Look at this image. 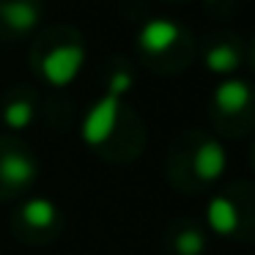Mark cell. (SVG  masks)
I'll list each match as a JSON object with an SVG mask.
<instances>
[{"label": "cell", "instance_id": "1", "mask_svg": "<svg viewBox=\"0 0 255 255\" xmlns=\"http://www.w3.org/2000/svg\"><path fill=\"white\" fill-rule=\"evenodd\" d=\"M85 61V50L80 41H58L41 55V74L50 85H69L80 74Z\"/></svg>", "mask_w": 255, "mask_h": 255}, {"label": "cell", "instance_id": "2", "mask_svg": "<svg viewBox=\"0 0 255 255\" xmlns=\"http://www.w3.org/2000/svg\"><path fill=\"white\" fill-rule=\"evenodd\" d=\"M118 116H121V99L107 94L88 110L83 121V140L88 145H102L110 140V134L118 127Z\"/></svg>", "mask_w": 255, "mask_h": 255}, {"label": "cell", "instance_id": "3", "mask_svg": "<svg viewBox=\"0 0 255 255\" xmlns=\"http://www.w3.org/2000/svg\"><path fill=\"white\" fill-rule=\"evenodd\" d=\"M181 39H184V30L176 22H170V19H148L137 33L140 50L151 58L167 55L173 47L181 44Z\"/></svg>", "mask_w": 255, "mask_h": 255}, {"label": "cell", "instance_id": "4", "mask_svg": "<svg viewBox=\"0 0 255 255\" xmlns=\"http://www.w3.org/2000/svg\"><path fill=\"white\" fill-rule=\"evenodd\" d=\"M41 6L39 0H0V25L14 36L30 33L39 25Z\"/></svg>", "mask_w": 255, "mask_h": 255}, {"label": "cell", "instance_id": "5", "mask_svg": "<svg viewBox=\"0 0 255 255\" xmlns=\"http://www.w3.org/2000/svg\"><path fill=\"white\" fill-rule=\"evenodd\" d=\"M250 99H253V88L242 80H225L214 91V105L225 116H239L242 110H247Z\"/></svg>", "mask_w": 255, "mask_h": 255}, {"label": "cell", "instance_id": "6", "mask_svg": "<svg viewBox=\"0 0 255 255\" xmlns=\"http://www.w3.org/2000/svg\"><path fill=\"white\" fill-rule=\"evenodd\" d=\"M36 178V162L28 154L8 151L0 156V181L8 187H28Z\"/></svg>", "mask_w": 255, "mask_h": 255}, {"label": "cell", "instance_id": "7", "mask_svg": "<svg viewBox=\"0 0 255 255\" xmlns=\"http://www.w3.org/2000/svg\"><path fill=\"white\" fill-rule=\"evenodd\" d=\"M225 148H222L217 140H206V143L198 145L192 156V167H195V176L203 178V181H214V178L222 176L225 170Z\"/></svg>", "mask_w": 255, "mask_h": 255}, {"label": "cell", "instance_id": "8", "mask_svg": "<svg viewBox=\"0 0 255 255\" xmlns=\"http://www.w3.org/2000/svg\"><path fill=\"white\" fill-rule=\"evenodd\" d=\"M209 225L220 236L233 233L239 228V209L228 198H214L209 203Z\"/></svg>", "mask_w": 255, "mask_h": 255}, {"label": "cell", "instance_id": "9", "mask_svg": "<svg viewBox=\"0 0 255 255\" xmlns=\"http://www.w3.org/2000/svg\"><path fill=\"white\" fill-rule=\"evenodd\" d=\"M239 63H242V55L231 41H217L206 50V66L214 74H231Z\"/></svg>", "mask_w": 255, "mask_h": 255}, {"label": "cell", "instance_id": "10", "mask_svg": "<svg viewBox=\"0 0 255 255\" xmlns=\"http://www.w3.org/2000/svg\"><path fill=\"white\" fill-rule=\"evenodd\" d=\"M55 217H58V209H55V203L47 200V198H33L22 206V220L28 222L30 228H39V231L41 228H50L52 222H55Z\"/></svg>", "mask_w": 255, "mask_h": 255}, {"label": "cell", "instance_id": "11", "mask_svg": "<svg viewBox=\"0 0 255 255\" xmlns=\"http://www.w3.org/2000/svg\"><path fill=\"white\" fill-rule=\"evenodd\" d=\"M3 121H6L11 129H25L30 121H33V105H30L28 99L8 102L6 110H3Z\"/></svg>", "mask_w": 255, "mask_h": 255}, {"label": "cell", "instance_id": "12", "mask_svg": "<svg viewBox=\"0 0 255 255\" xmlns=\"http://www.w3.org/2000/svg\"><path fill=\"white\" fill-rule=\"evenodd\" d=\"M206 247V239L200 231H184L176 239V253L178 255H200Z\"/></svg>", "mask_w": 255, "mask_h": 255}, {"label": "cell", "instance_id": "13", "mask_svg": "<svg viewBox=\"0 0 255 255\" xmlns=\"http://www.w3.org/2000/svg\"><path fill=\"white\" fill-rule=\"evenodd\" d=\"M132 88V74L127 72V69H118V72H113V77H110V85H107V94H113V96H118L121 99L127 91Z\"/></svg>", "mask_w": 255, "mask_h": 255}, {"label": "cell", "instance_id": "14", "mask_svg": "<svg viewBox=\"0 0 255 255\" xmlns=\"http://www.w3.org/2000/svg\"><path fill=\"white\" fill-rule=\"evenodd\" d=\"M209 3H217V0H209Z\"/></svg>", "mask_w": 255, "mask_h": 255}]
</instances>
